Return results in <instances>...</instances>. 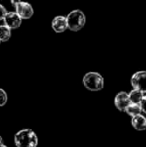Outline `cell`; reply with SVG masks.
Here are the masks:
<instances>
[{
	"label": "cell",
	"mask_w": 146,
	"mask_h": 147,
	"mask_svg": "<svg viewBox=\"0 0 146 147\" xmlns=\"http://www.w3.org/2000/svg\"><path fill=\"white\" fill-rule=\"evenodd\" d=\"M131 124L132 126L135 128L136 130H139V131H142V130L146 129V117L144 115L137 114L135 116L132 117L131 119Z\"/></svg>",
	"instance_id": "9"
},
{
	"label": "cell",
	"mask_w": 146,
	"mask_h": 147,
	"mask_svg": "<svg viewBox=\"0 0 146 147\" xmlns=\"http://www.w3.org/2000/svg\"><path fill=\"white\" fill-rule=\"evenodd\" d=\"M11 37V29L8 26L0 25V41L2 42H6L8 41Z\"/></svg>",
	"instance_id": "12"
},
{
	"label": "cell",
	"mask_w": 146,
	"mask_h": 147,
	"mask_svg": "<svg viewBox=\"0 0 146 147\" xmlns=\"http://www.w3.org/2000/svg\"><path fill=\"white\" fill-rule=\"evenodd\" d=\"M20 1H21V0H10V2H11V5L13 6V7H15V6L17 5Z\"/></svg>",
	"instance_id": "16"
},
{
	"label": "cell",
	"mask_w": 146,
	"mask_h": 147,
	"mask_svg": "<svg viewBox=\"0 0 146 147\" xmlns=\"http://www.w3.org/2000/svg\"><path fill=\"white\" fill-rule=\"evenodd\" d=\"M2 144H3V138H2L1 136H0V146H1Z\"/></svg>",
	"instance_id": "17"
},
{
	"label": "cell",
	"mask_w": 146,
	"mask_h": 147,
	"mask_svg": "<svg viewBox=\"0 0 146 147\" xmlns=\"http://www.w3.org/2000/svg\"><path fill=\"white\" fill-rule=\"evenodd\" d=\"M140 107H141V110H142V112H144L146 114V95H145V96H143L142 100H141Z\"/></svg>",
	"instance_id": "15"
},
{
	"label": "cell",
	"mask_w": 146,
	"mask_h": 147,
	"mask_svg": "<svg viewBox=\"0 0 146 147\" xmlns=\"http://www.w3.org/2000/svg\"><path fill=\"white\" fill-rule=\"evenodd\" d=\"M131 85L133 88L146 93V71H138L133 74L131 77Z\"/></svg>",
	"instance_id": "4"
},
{
	"label": "cell",
	"mask_w": 146,
	"mask_h": 147,
	"mask_svg": "<svg viewBox=\"0 0 146 147\" xmlns=\"http://www.w3.org/2000/svg\"><path fill=\"white\" fill-rule=\"evenodd\" d=\"M0 147H7V146H5V145H3V144H2V145L0 146Z\"/></svg>",
	"instance_id": "18"
},
{
	"label": "cell",
	"mask_w": 146,
	"mask_h": 147,
	"mask_svg": "<svg viewBox=\"0 0 146 147\" xmlns=\"http://www.w3.org/2000/svg\"><path fill=\"white\" fill-rule=\"evenodd\" d=\"M83 85L90 91H99L104 87V79L98 72H88L83 77Z\"/></svg>",
	"instance_id": "2"
},
{
	"label": "cell",
	"mask_w": 146,
	"mask_h": 147,
	"mask_svg": "<svg viewBox=\"0 0 146 147\" xmlns=\"http://www.w3.org/2000/svg\"><path fill=\"white\" fill-rule=\"evenodd\" d=\"M14 8H15V12L22 19H30L33 16V7L28 2L20 1Z\"/></svg>",
	"instance_id": "5"
},
{
	"label": "cell",
	"mask_w": 146,
	"mask_h": 147,
	"mask_svg": "<svg viewBox=\"0 0 146 147\" xmlns=\"http://www.w3.org/2000/svg\"><path fill=\"white\" fill-rule=\"evenodd\" d=\"M51 26H52V29L55 31L56 33H61L64 32L65 30L67 29V19L65 16L59 15V16H55L52 20V23H51Z\"/></svg>",
	"instance_id": "8"
},
{
	"label": "cell",
	"mask_w": 146,
	"mask_h": 147,
	"mask_svg": "<svg viewBox=\"0 0 146 147\" xmlns=\"http://www.w3.org/2000/svg\"><path fill=\"white\" fill-rule=\"evenodd\" d=\"M4 24L10 28V29H16L20 27L22 22V18L18 15L16 12H7L3 18Z\"/></svg>",
	"instance_id": "6"
},
{
	"label": "cell",
	"mask_w": 146,
	"mask_h": 147,
	"mask_svg": "<svg viewBox=\"0 0 146 147\" xmlns=\"http://www.w3.org/2000/svg\"><path fill=\"white\" fill-rule=\"evenodd\" d=\"M144 93L141 92L140 90L138 89H133L132 91L128 93V96H129V100H130L131 103H136V104H140L141 100H142L143 96H144Z\"/></svg>",
	"instance_id": "10"
},
{
	"label": "cell",
	"mask_w": 146,
	"mask_h": 147,
	"mask_svg": "<svg viewBox=\"0 0 146 147\" xmlns=\"http://www.w3.org/2000/svg\"><path fill=\"white\" fill-rule=\"evenodd\" d=\"M8 96L7 93L5 92V90H3L2 88H0V107L4 106V105L7 103Z\"/></svg>",
	"instance_id": "13"
},
{
	"label": "cell",
	"mask_w": 146,
	"mask_h": 147,
	"mask_svg": "<svg viewBox=\"0 0 146 147\" xmlns=\"http://www.w3.org/2000/svg\"><path fill=\"white\" fill-rule=\"evenodd\" d=\"M14 143L16 147H37L38 137L31 129H22L14 136Z\"/></svg>",
	"instance_id": "1"
},
{
	"label": "cell",
	"mask_w": 146,
	"mask_h": 147,
	"mask_svg": "<svg viewBox=\"0 0 146 147\" xmlns=\"http://www.w3.org/2000/svg\"><path fill=\"white\" fill-rule=\"evenodd\" d=\"M125 112H126L128 115H130L131 117H133V116H135V115H137V114H140V113L142 112V110H141L140 104H136V103H130V104L126 107V109H125Z\"/></svg>",
	"instance_id": "11"
},
{
	"label": "cell",
	"mask_w": 146,
	"mask_h": 147,
	"mask_svg": "<svg viewBox=\"0 0 146 147\" xmlns=\"http://www.w3.org/2000/svg\"><path fill=\"white\" fill-rule=\"evenodd\" d=\"M0 42H1V41H0Z\"/></svg>",
	"instance_id": "19"
},
{
	"label": "cell",
	"mask_w": 146,
	"mask_h": 147,
	"mask_svg": "<svg viewBox=\"0 0 146 147\" xmlns=\"http://www.w3.org/2000/svg\"><path fill=\"white\" fill-rule=\"evenodd\" d=\"M67 27L71 31H79L84 27L86 22L85 14L79 9L71 11L67 15Z\"/></svg>",
	"instance_id": "3"
},
{
	"label": "cell",
	"mask_w": 146,
	"mask_h": 147,
	"mask_svg": "<svg viewBox=\"0 0 146 147\" xmlns=\"http://www.w3.org/2000/svg\"><path fill=\"white\" fill-rule=\"evenodd\" d=\"M6 13H7V10L5 9V7L2 4H0V20H3Z\"/></svg>",
	"instance_id": "14"
},
{
	"label": "cell",
	"mask_w": 146,
	"mask_h": 147,
	"mask_svg": "<svg viewBox=\"0 0 146 147\" xmlns=\"http://www.w3.org/2000/svg\"><path fill=\"white\" fill-rule=\"evenodd\" d=\"M130 103L131 102H130V100H129L128 93L124 92V91L119 92L114 98V104L119 111H125L126 107L128 106Z\"/></svg>",
	"instance_id": "7"
}]
</instances>
